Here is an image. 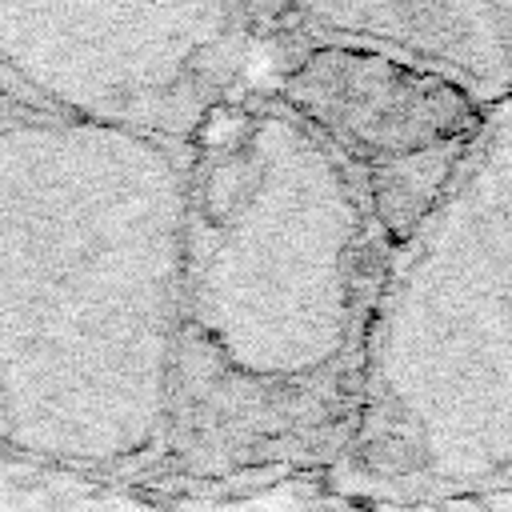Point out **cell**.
I'll return each mask as SVG.
<instances>
[{"instance_id": "obj_1", "label": "cell", "mask_w": 512, "mask_h": 512, "mask_svg": "<svg viewBox=\"0 0 512 512\" xmlns=\"http://www.w3.org/2000/svg\"><path fill=\"white\" fill-rule=\"evenodd\" d=\"M388 240L344 164L260 84L188 148L164 508L320 484L364 392Z\"/></svg>"}, {"instance_id": "obj_2", "label": "cell", "mask_w": 512, "mask_h": 512, "mask_svg": "<svg viewBox=\"0 0 512 512\" xmlns=\"http://www.w3.org/2000/svg\"><path fill=\"white\" fill-rule=\"evenodd\" d=\"M184 224L188 148L0 96L8 460L148 496L172 428Z\"/></svg>"}, {"instance_id": "obj_3", "label": "cell", "mask_w": 512, "mask_h": 512, "mask_svg": "<svg viewBox=\"0 0 512 512\" xmlns=\"http://www.w3.org/2000/svg\"><path fill=\"white\" fill-rule=\"evenodd\" d=\"M320 488L388 504L512 492V100L388 248L360 416Z\"/></svg>"}, {"instance_id": "obj_4", "label": "cell", "mask_w": 512, "mask_h": 512, "mask_svg": "<svg viewBox=\"0 0 512 512\" xmlns=\"http://www.w3.org/2000/svg\"><path fill=\"white\" fill-rule=\"evenodd\" d=\"M260 4H0V96L176 148L256 88Z\"/></svg>"}, {"instance_id": "obj_5", "label": "cell", "mask_w": 512, "mask_h": 512, "mask_svg": "<svg viewBox=\"0 0 512 512\" xmlns=\"http://www.w3.org/2000/svg\"><path fill=\"white\" fill-rule=\"evenodd\" d=\"M260 12L264 56L256 84L344 164L392 248L452 180L488 108L396 52L288 32L268 4Z\"/></svg>"}, {"instance_id": "obj_6", "label": "cell", "mask_w": 512, "mask_h": 512, "mask_svg": "<svg viewBox=\"0 0 512 512\" xmlns=\"http://www.w3.org/2000/svg\"><path fill=\"white\" fill-rule=\"evenodd\" d=\"M288 32L340 36L396 52L452 84L488 112L512 100V4L420 0V4H268Z\"/></svg>"}]
</instances>
